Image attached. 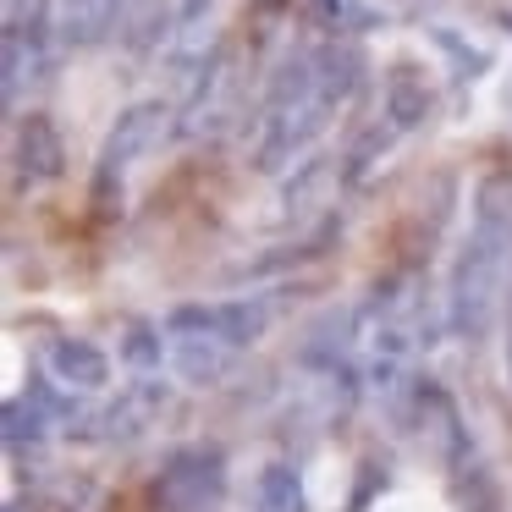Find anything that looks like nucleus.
Returning <instances> with one entry per match:
<instances>
[{
  "mask_svg": "<svg viewBox=\"0 0 512 512\" xmlns=\"http://www.w3.org/2000/svg\"><path fill=\"white\" fill-rule=\"evenodd\" d=\"M320 6V17L336 28V34H364V28H380V12L375 6H364V0H314Z\"/></svg>",
  "mask_w": 512,
  "mask_h": 512,
  "instance_id": "4468645a",
  "label": "nucleus"
},
{
  "mask_svg": "<svg viewBox=\"0 0 512 512\" xmlns=\"http://www.w3.org/2000/svg\"><path fill=\"white\" fill-rule=\"evenodd\" d=\"M358 78H364V56L342 34L320 39V45H298L276 67L254 122H248V160L265 177H281L342 116V105L353 100Z\"/></svg>",
  "mask_w": 512,
  "mask_h": 512,
  "instance_id": "f257e3e1",
  "label": "nucleus"
},
{
  "mask_svg": "<svg viewBox=\"0 0 512 512\" xmlns=\"http://www.w3.org/2000/svg\"><path fill=\"white\" fill-rule=\"evenodd\" d=\"M166 122H171V111L160 100H133L122 116H116L111 138H105V149H100V166H94V193H100V199L111 188H122L127 166L155 149V138H160V127H166Z\"/></svg>",
  "mask_w": 512,
  "mask_h": 512,
  "instance_id": "20e7f679",
  "label": "nucleus"
},
{
  "mask_svg": "<svg viewBox=\"0 0 512 512\" xmlns=\"http://www.w3.org/2000/svg\"><path fill=\"white\" fill-rule=\"evenodd\" d=\"M435 111V89L430 78H424L413 61H397V67H386V78H380V122L391 127V133H419L424 122H430Z\"/></svg>",
  "mask_w": 512,
  "mask_h": 512,
  "instance_id": "0eeeda50",
  "label": "nucleus"
},
{
  "mask_svg": "<svg viewBox=\"0 0 512 512\" xmlns=\"http://www.w3.org/2000/svg\"><path fill=\"white\" fill-rule=\"evenodd\" d=\"M160 501H166L171 512H193L204 507V501L221 496V457L215 452H182L177 463L160 474Z\"/></svg>",
  "mask_w": 512,
  "mask_h": 512,
  "instance_id": "6e6552de",
  "label": "nucleus"
},
{
  "mask_svg": "<svg viewBox=\"0 0 512 512\" xmlns=\"http://www.w3.org/2000/svg\"><path fill=\"white\" fill-rule=\"evenodd\" d=\"M430 39H435V50L457 67V78H485L490 72V56L474 50V45H463V34H452V28H430Z\"/></svg>",
  "mask_w": 512,
  "mask_h": 512,
  "instance_id": "ddd939ff",
  "label": "nucleus"
},
{
  "mask_svg": "<svg viewBox=\"0 0 512 512\" xmlns=\"http://www.w3.org/2000/svg\"><path fill=\"white\" fill-rule=\"evenodd\" d=\"M232 358H237V347L221 342V336H204V331L177 336V364H182V375H193V380H215Z\"/></svg>",
  "mask_w": 512,
  "mask_h": 512,
  "instance_id": "9d476101",
  "label": "nucleus"
},
{
  "mask_svg": "<svg viewBox=\"0 0 512 512\" xmlns=\"http://www.w3.org/2000/svg\"><path fill=\"white\" fill-rule=\"evenodd\" d=\"M270 314H276V303H270L265 292L226 298V303H177V309L166 314V331L171 336L204 331V336H221V342H232L237 353H243V347H254L259 336L270 331Z\"/></svg>",
  "mask_w": 512,
  "mask_h": 512,
  "instance_id": "7ed1b4c3",
  "label": "nucleus"
},
{
  "mask_svg": "<svg viewBox=\"0 0 512 512\" xmlns=\"http://www.w3.org/2000/svg\"><path fill=\"white\" fill-rule=\"evenodd\" d=\"M12 171L23 188H45V182L67 177V138L50 116L28 111L17 116V133H12Z\"/></svg>",
  "mask_w": 512,
  "mask_h": 512,
  "instance_id": "39448f33",
  "label": "nucleus"
},
{
  "mask_svg": "<svg viewBox=\"0 0 512 512\" xmlns=\"http://www.w3.org/2000/svg\"><path fill=\"white\" fill-rule=\"evenodd\" d=\"M50 369H56V380H67L72 391H100L105 380H111V358H105L94 342H83V336H67V342H56V353H50Z\"/></svg>",
  "mask_w": 512,
  "mask_h": 512,
  "instance_id": "1a4fd4ad",
  "label": "nucleus"
},
{
  "mask_svg": "<svg viewBox=\"0 0 512 512\" xmlns=\"http://www.w3.org/2000/svg\"><path fill=\"white\" fill-rule=\"evenodd\" d=\"M507 28H512V12H507Z\"/></svg>",
  "mask_w": 512,
  "mask_h": 512,
  "instance_id": "6ab92c4d",
  "label": "nucleus"
},
{
  "mask_svg": "<svg viewBox=\"0 0 512 512\" xmlns=\"http://www.w3.org/2000/svg\"><path fill=\"white\" fill-rule=\"evenodd\" d=\"M105 6L111 0H56V23L67 45H89L105 34Z\"/></svg>",
  "mask_w": 512,
  "mask_h": 512,
  "instance_id": "f8f14e48",
  "label": "nucleus"
},
{
  "mask_svg": "<svg viewBox=\"0 0 512 512\" xmlns=\"http://www.w3.org/2000/svg\"><path fill=\"white\" fill-rule=\"evenodd\" d=\"M507 380H512V314H507Z\"/></svg>",
  "mask_w": 512,
  "mask_h": 512,
  "instance_id": "a211bd4d",
  "label": "nucleus"
},
{
  "mask_svg": "<svg viewBox=\"0 0 512 512\" xmlns=\"http://www.w3.org/2000/svg\"><path fill=\"white\" fill-rule=\"evenodd\" d=\"M391 138H397V133H391V127L375 116V122H369L364 133H358V144L347 149L342 160H336V171H342V188H358V182L369 177V166H375V160L391 149Z\"/></svg>",
  "mask_w": 512,
  "mask_h": 512,
  "instance_id": "9b49d317",
  "label": "nucleus"
},
{
  "mask_svg": "<svg viewBox=\"0 0 512 512\" xmlns=\"http://www.w3.org/2000/svg\"><path fill=\"white\" fill-rule=\"evenodd\" d=\"M127 364H138V369H149V364H160V325H149V320H133L127 325Z\"/></svg>",
  "mask_w": 512,
  "mask_h": 512,
  "instance_id": "dca6fc26",
  "label": "nucleus"
},
{
  "mask_svg": "<svg viewBox=\"0 0 512 512\" xmlns=\"http://www.w3.org/2000/svg\"><path fill=\"white\" fill-rule=\"evenodd\" d=\"M512 276V182L485 177L474 188V215H468V237L457 243L452 281H446V325L457 336H485L496 298Z\"/></svg>",
  "mask_w": 512,
  "mask_h": 512,
  "instance_id": "f03ea898",
  "label": "nucleus"
},
{
  "mask_svg": "<svg viewBox=\"0 0 512 512\" xmlns=\"http://www.w3.org/2000/svg\"><path fill=\"white\" fill-rule=\"evenodd\" d=\"M298 474H287V468H270L265 474V501L259 507L265 512H298V485H292Z\"/></svg>",
  "mask_w": 512,
  "mask_h": 512,
  "instance_id": "f3484780",
  "label": "nucleus"
},
{
  "mask_svg": "<svg viewBox=\"0 0 512 512\" xmlns=\"http://www.w3.org/2000/svg\"><path fill=\"white\" fill-rule=\"evenodd\" d=\"M232 100H237V83H232V50L215 45V50H210V61L199 67V78H193L188 105H182V116H177V138H199L204 127L226 122V116H232Z\"/></svg>",
  "mask_w": 512,
  "mask_h": 512,
  "instance_id": "423d86ee",
  "label": "nucleus"
},
{
  "mask_svg": "<svg viewBox=\"0 0 512 512\" xmlns=\"http://www.w3.org/2000/svg\"><path fill=\"white\" fill-rule=\"evenodd\" d=\"M325 177H331V160H325V155H314L309 166H298V177L281 188V210H298V204H309L314 193L325 188Z\"/></svg>",
  "mask_w": 512,
  "mask_h": 512,
  "instance_id": "2eb2a0df",
  "label": "nucleus"
}]
</instances>
